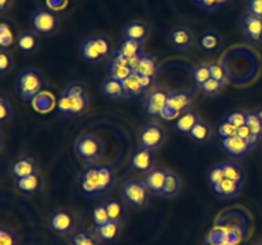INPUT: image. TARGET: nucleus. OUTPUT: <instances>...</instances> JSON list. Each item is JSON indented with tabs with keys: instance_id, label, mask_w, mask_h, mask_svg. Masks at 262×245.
I'll return each instance as SVG.
<instances>
[{
	"instance_id": "1",
	"label": "nucleus",
	"mask_w": 262,
	"mask_h": 245,
	"mask_svg": "<svg viewBox=\"0 0 262 245\" xmlns=\"http://www.w3.org/2000/svg\"><path fill=\"white\" fill-rule=\"evenodd\" d=\"M89 109L87 87L82 82H72L59 94L56 112L64 117L82 116Z\"/></svg>"
},
{
	"instance_id": "2",
	"label": "nucleus",
	"mask_w": 262,
	"mask_h": 245,
	"mask_svg": "<svg viewBox=\"0 0 262 245\" xmlns=\"http://www.w3.org/2000/svg\"><path fill=\"white\" fill-rule=\"evenodd\" d=\"M45 87V79L36 68L23 69L15 78V93L22 101H33Z\"/></svg>"
},
{
	"instance_id": "3",
	"label": "nucleus",
	"mask_w": 262,
	"mask_h": 245,
	"mask_svg": "<svg viewBox=\"0 0 262 245\" xmlns=\"http://www.w3.org/2000/svg\"><path fill=\"white\" fill-rule=\"evenodd\" d=\"M79 51L82 58L91 63H102L109 60L114 53L109 37L105 35H92L84 38L79 46Z\"/></svg>"
},
{
	"instance_id": "4",
	"label": "nucleus",
	"mask_w": 262,
	"mask_h": 245,
	"mask_svg": "<svg viewBox=\"0 0 262 245\" xmlns=\"http://www.w3.org/2000/svg\"><path fill=\"white\" fill-rule=\"evenodd\" d=\"M151 191L145 181L136 178H129L124 180L120 186V198L123 203L135 209H143L150 202Z\"/></svg>"
},
{
	"instance_id": "5",
	"label": "nucleus",
	"mask_w": 262,
	"mask_h": 245,
	"mask_svg": "<svg viewBox=\"0 0 262 245\" xmlns=\"http://www.w3.org/2000/svg\"><path fill=\"white\" fill-rule=\"evenodd\" d=\"M194 102V93L191 89H173L169 91L168 102L161 117L166 120L178 119L184 112L189 111Z\"/></svg>"
},
{
	"instance_id": "6",
	"label": "nucleus",
	"mask_w": 262,
	"mask_h": 245,
	"mask_svg": "<svg viewBox=\"0 0 262 245\" xmlns=\"http://www.w3.org/2000/svg\"><path fill=\"white\" fill-rule=\"evenodd\" d=\"M102 151H104V147H102L101 140L96 135L89 134V133L79 135L74 143L76 156L84 165H91L96 162L101 157Z\"/></svg>"
},
{
	"instance_id": "7",
	"label": "nucleus",
	"mask_w": 262,
	"mask_h": 245,
	"mask_svg": "<svg viewBox=\"0 0 262 245\" xmlns=\"http://www.w3.org/2000/svg\"><path fill=\"white\" fill-rule=\"evenodd\" d=\"M31 27L38 36H51L59 27V17L55 12L38 8L31 15Z\"/></svg>"
},
{
	"instance_id": "8",
	"label": "nucleus",
	"mask_w": 262,
	"mask_h": 245,
	"mask_svg": "<svg viewBox=\"0 0 262 245\" xmlns=\"http://www.w3.org/2000/svg\"><path fill=\"white\" fill-rule=\"evenodd\" d=\"M166 132L158 121H150L143 125L138 132V145L156 151L164 145Z\"/></svg>"
},
{
	"instance_id": "9",
	"label": "nucleus",
	"mask_w": 262,
	"mask_h": 245,
	"mask_svg": "<svg viewBox=\"0 0 262 245\" xmlns=\"http://www.w3.org/2000/svg\"><path fill=\"white\" fill-rule=\"evenodd\" d=\"M155 82L156 79L138 76L133 71L125 81H123L125 99H140V97L146 96L151 89L156 87Z\"/></svg>"
},
{
	"instance_id": "10",
	"label": "nucleus",
	"mask_w": 262,
	"mask_h": 245,
	"mask_svg": "<svg viewBox=\"0 0 262 245\" xmlns=\"http://www.w3.org/2000/svg\"><path fill=\"white\" fill-rule=\"evenodd\" d=\"M49 227L59 236H69L76 230L74 214L67 209H56L49 217Z\"/></svg>"
},
{
	"instance_id": "11",
	"label": "nucleus",
	"mask_w": 262,
	"mask_h": 245,
	"mask_svg": "<svg viewBox=\"0 0 262 245\" xmlns=\"http://www.w3.org/2000/svg\"><path fill=\"white\" fill-rule=\"evenodd\" d=\"M78 185L82 194L87 198H96L101 197L97 178V163L86 165L78 175Z\"/></svg>"
},
{
	"instance_id": "12",
	"label": "nucleus",
	"mask_w": 262,
	"mask_h": 245,
	"mask_svg": "<svg viewBox=\"0 0 262 245\" xmlns=\"http://www.w3.org/2000/svg\"><path fill=\"white\" fill-rule=\"evenodd\" d=\"M166 41L173 50L183 53L188 51L193 46L194 36L193 32L186 26H176L169 31Z\"/></svg>"
},
{
	"instance_id": "13",
	"label": "nucleus",
	"mask_w": 262,
	"mask_h": 245,
	"mask_svg": "<svg viewBox=\"0 0 262 245\" xmlns=\"http://www.w3.org/2000/svg\"><path fill=\"white\" fill-rule=\"evenodd\" d=\"M220 148L225 155L230 156L234 160H243L251 155L255 147L238 135L227 138V139H220Z\"/></svg>"
},
{
	"instance_id": "14",
	"label": "nucleus",
	"mask_w": 262,
	"mask_h": 245,
	"mask_svg": "<svg viewBox=\"0 0 262 245\" xmlns=\"http://www.w3.org/2000/svg\"><path fill=\"white\" fill-rule=\"evenodd\" d=\"M168 94L169 91L159 88V87L151 89L146 96L145 104H143V110H145L146 114L150 115L154 119L161 117V114H163L166 102H168Z\"/></svg>"
},
{
	"instance_id": "15",
	"label": "nucleus",
	"mask_w": 262,
	"mask_h": 245,
	"mask_svg": "<svg viewBox=\"0 0 262 245\" xmlns=\"http://www.w3.org/2000/svg\"><path fill=\"white\" fill-rule=\"evenodd\" d=\"M241 33L250 43L256 46L262 45V19L245 14L241 19Z\"/></svg>"
},
{
	"instance_id": "16",
	"label": "nucleus",
	"mask_w": 262,
	"mask_h": 245,
	"mask_svg": "<svg viewBox=\"0 0 262 245\" xmlns=\"http://www.w3.org/2000/svg\"><path fill=\"white\" fill-rule=\"evenodd\" d=\"M155 161L156 155L155 151L148 150V148H143L138 145L132 155V160H130V166L135 171L141 174H148L151 170L155 168Z\"/></svg>"
},
{
	"instance_id": "17",
	"label": "nucleus",
	"mask_w": 262,
	"mask_h": 245,
	"mask_svg": "<svg viewBox=\"0 0 262 245\" xmlns=\"http://www.w3.org/2000/svg\"><path fill=\"white\" fill-rule=\"evenodd\" d=\"M150 26L141 19H133L125 23L122 28V37L127 40L136 41V42L145 43L150 37Z\"/></svg>"
},
{
	"instance_id": "18",
	"label": "nucleus",
	"mask_w": 262,
	"mask_h": 245,
	"mask_svg": "<svg viewBox=\"0 0 262 245\" xmlns=\"http://www.w3.org/2000/svg\"><path fill=\"white\" fill-rule=\"evenodd\" d=\"M133 71L138 76L158 79V76L160 74V64L151 54L142 53L133 68Z\"/></svg>"
},
{
	"instance_id": "19",
	"label": "nucleus",
	"mask_w": 262,
	"mask_h": 245,
	"mask_svg": "<svg viewBox=\"0 0 262 245\" xmlns=\"http://www.w3.org/2000/svg\"><path fill=\"white\" fill-rule=\"evenodd\" d=\"M10 174L14 179H22L37 174V163L32 156H22L10 163Z\"/></svg>"
},
{
	"instance_id": "20",
	"label": "nucleus",
	"mask_w": 262,
	"mask_h": 245,
	"mask_svg": "<svg viewBox=\"0 0 262 245\" xmlns=\"http://www.w3.org/2000/svg\"><path fill=\"white\" fill-rule=\"evenodd\" d=\"M197 45H199L200 50H201L202 53L216 54L223 45L222 36H220L216 31H202L199 40H197Z\"/></svg>"
},
{
	"instance_id": "21",
	"label": "nucleus",
	"mask_w": 262,
	"mask_h": 245,
	"mask_svg": "<svg viewBox=\"0 0 262 245\" xmlns=\"http://www.w3.org/2000/svg\"><path fill=\"white\" fill-rule=\"evenodd\" d=\"M169 170H165L163 167H155L151 170L150 173L145 175V183L147 188L150 189L151 193L156 194V195L161 197L164 191V186H165L166 178H168Z\"/></svg>"
},
{
	"instance_id": "22",
	"label": "nucleus",
	"mask_w": 262,
	"mask_h": 245,
	"mask_svg": "<svg viewBox=\"0 0 262 245\" xmlns=\"http://www.w3.org/2000/svg\"><path fill=\"white\" fill-rule=\"evenodd\" d=\"M17 46L23 55L31 56L40 47V37L35 31H22L17 36Z\"/></svg>"
},
{
	"instance_id": "23",
	"label": "nucleus",
	"mask_w": 262,
	"mask_h": 245,
	"mask_svg": "<svg viewBox=\"0 0 262 245\" xmlns=\"http://www.w3.org/2000/svg\"><path fill=\"white\" fill-rule=\"evenodd\" d=\"M97 178H99V186L101 197L109 193L114 186L115 180V171L114 168L106 163H97Z\"/></svg>"
},
{
	"instance_id": "24",
	"label": "nucleus",
	"mask_w": 262,
	"mask_h": 245,
	"mask_svg": "<svg viewBox=\"0 0 262 245\" xmlns=\"http://www.w3.org/2000/svg\"><path fill=\"white\" fill-rule=\"evenodd\" d=\"M101 92L107 100H112V101H120V100L125 99L123 82L110 78V77H105V79L102 81Z\"/></svg>"
},
{
	"instance_id": "25",
	"label": "nucleus",
	"mask_w": 262,
	"mask_h": 245,
	"mask_svg": "<svg viewBox=\"0 0 262 245\" xmlns=\"http://www.w3.org/2000/svg\"><path fill=\"white\" fill-rule=\"evenodd\" d=\"M243 185L235 183V181L229 180V179H224L216 188L212 190V193L217 197L219 199H224V201H232V199L237 198L242 191Z\"/></svg>"
},
{
	"instance_id": "26",
	"label": "nucleus",
	"mask_w": 262,
	"mask_h": 245,
	"mask_svg": "<svg viewBox=\"0 0 262 245\" xmlns=\"http://www.w3.org/2000/svg\"><path fill=\"white\" fill-rule=\"evenodd\" d=\"M14 181L18 191L25 197L36 195L41 189V180L37 174L22 179H14Z\"/></svg>"
},
{
	"instance_id": "27",
	"label": "nucleus",
	"mask_w": 262,
	"mask_h": 245,
	"mask_svg": "<svg viewBox=\"0 0 262 245\" xmlns=\"http://www.w3.org/2000/svg\"><path fill=\"white\" fill-rule=\"evenodd\" d=\"M122 226L123 224H120V222L109 221L106 225L100 227V229L95 230V232H96V235L101 241L106 242V244H113V242H115L119 239L120 232H122Z\"/></svg>"
},
{
	"instance_id": "28",
	"label": "nucleus",
	"mask_w": 262,
	"mask_h": 245,
	"mask_svg": "<svg viewBox=\"0 0 262 245\" xmlns=\"http://www.w3.org/2000/svg\"><path fill=\"white\" fill-rule=\"evenodd\" d=\"M200 119H201V117L199 116V114L192 111V110L184 112L183 115H181V116L177 119V122H176L177 132H178L181 135H184V137H189L192 129H193L194 125L199 122Z\"/></svg>"
},
{
	"instance_id": "29",
	"label": "nucleus",
	"mask_w": 262,
	"mask_h": 245,
	"mask_svg": "<svg viewBox=\"0 0 262 245\" xmlns=\"http://www.w3.org/2000/svg\"><path fill=\"white\" fill-rule=\"evenodd\" d=\"M223 171H224L225 179L235 181V183L243 185L246 181V171L235 160H229L222 162Z\"/></svg>"
},
{
	"instance_id": "30",
	"label": "nucleus",
	"mask_w": 262,
	"mask_h": 245,
	"mask_svg": "<svg viewBox=\"0 0 262 245\" xmlns=\"http://www.w3.org/2000/svg\"><path fill=\"white\" fill-rule=\"evenodd\" d=\"M212 134H214V129H212L211 124L205 120L200 119L199 122L194 125V128L192 129L191 134H189V138L192 140H194L196 143H200V144H205V143L210 142V139L212 138Z\"/></svg>"
},
{
	"instance_id": "31",
	"label": "nucleus",
	"mask_w": 262,
	"mask_h": 245,
	"mask_svg": "<svg viewBox=\"0 0 262 245\" xmlns=\"http://www.w3.org/2000/svg\"><path fill=\"white\" fill-rule=\"evenodd\" d=\"M132 73L133 70L129 66L118 64L115 61L110 60V59L106 61V65H105V77H110V78H114L120 82L125 81Z\"/></svg>"
},
{
	"instance_id": "32",
	"label": "nucleus",
	"mask_w": 262,
	"mask_h": 245,
	"mask_svg": "<svg viewBox=\"0 0 262 245\" xmlns=\"http://www.w3.org/2000/svg\"><path fill=\"white\" fill-rule=\"evenodd\" d=\"M182 190V181L181 178L178 176V174L173 173V171H169L168 178H166L165 186H164L163 195L166 199H173L177 198L179 195Z\"/></svg>"
},
{
	"instance_id": "33",
	"label": "nucleus",
	"mask_w": 262,
	"mask_h": 245,
	"mask_svg": "<svg viewBox=\"0 0 262 245\" xmlns=\"http://www.w3.org/2000/svg\"><path fill=\"white\" fill-rule=\"evenodd\" d=\"M105 207H106L107 214H109L110 221L120 222L123 224L125 218V208L123 206L122 202L117 201V199H107L104 202Z\"/></svg>"
},
{
	"instance_id": "34",
	"label": "nucleus",
	"mask_w": 262,
	"mask_h": 245,
	"mask_svg": "<svg viewBox=\"0 0 262 245\" xmlns=\"http://www.w3.org/2000/svg\"><path fill=\"white\" fill-rule=\"evenodd\" d=\"M117 50H119L125 58L130 59L136 58V56H140L141 54L143 53L142 51V43L136 42V41L132 40H127V38H120L119 45H118Z\"/></svg>"
},
{
	"instance_id": "35",
	"label": "nucleus",
	"mask_w": 262,
	"mask_h": 245,
	"mask_svg": "<svg viewBox=\"0 0 262 245\" xmlns=\"http://www.w3.org/2000/svg\"><path fill=\"white\" fill-rule=\"evenodd\" d=\"M191 76H192V82H193V86L196 87V88L200 89V87H201L202 84L206 83V82L211 78L209 63L196 64V65L192 68Z\"/></svg>"
},
{
	"instance_id": "36",
	"label": "nucleus",
	"mask_w": 262,
	"mask_h": 245,
	"mask_svg": "<svg viewBox=\"0 0 262 245\" xmlns=\"http://www.w3.org/2000/svg\"><path fill=\"white\" fill-rule=\"evenodd\" d=\"M110 221L109 214H107L106 207H105V203H99L95 206L94 211H92V225H94V229L97 230L101 226L106 225L107 222Z\"/></svg>"
},
{
	"instance_id": "37",
	"label": "nucleus",
	"mask_w": 262,
	"mask_h": 245,
	"mask_svg": "<svg viewBox=\"0 0 262 245\" xmlns=\"http://www.w3.org/2000/svg\"><path fill=\"white\" fill-rule=\"evenodd\" d=\"M224 89H225V83H222V82L212 78H210L206 83H204L201 87H200V91H201L205 96H209V97L219 96V94H222L223 92H224Z\"/></svg>"
},
{
	"instance_id": "38",
	"label": "nucleus",
	"mask_w": 262,
	"mask_h": 245,
	"mask_svg": "<svg viewBox=\"0 0 262 245\" xmlns=\"http://www.w3.org/2000/svg\"><path fill=\"white\" fill-rule=\"evenodd\" d=\"M71 245H100V241L96 235L92 234L91 231L84 230V231L73 235L71 240Z\"/></svg>"
},
{
	"instance_id": "39",
	"label": "nucleus",
	"mask_w": 262,
	"mask_h": 245,
	"mask_svg": "<svg viewBox=\"0 0 262 245\" xmlns=\"http://www.w3.org/2000/svg\"><path fill=\"white\" fill-rule=\"evenodd\" d=\"M222 120L234 125V127L238 129V128L246 125V120H247V111H243V110H232V111H229L228 114H225Z\"/></svg>"
},
{
	"instance_id": "40",
	"label": "nucleus",
	"mask_w": 262,
	"mask_h": 245,
	"mask_svg": "<svg viewBox=\"0 0 262 245\" xmlns=\"http://www.w3.org/2000/svg\"><path fill=\"white\" fill-rule=\"evenodd\" d=\"M33 106H35V109L40 112L50 111L54 106L53 96H50V94L46 93V92H41V93L38 94V96H36L35 100H33Z\"/></svg>"
},
{
	"instance_id": "41",
	"label": "nucleus",
	"mask_w": 262,
	"mask_h": 245,
	"mask_svg": "<svg viewBox=\"0 0 262 245\" xmlns=\"http://www.w3.org/2000/svg\"><path fill=\"white\" fill-rule=\"evenodd\" d=\"M209 68L212 79H216V81L227 84L228 79H229V74H228L224 64L219 63V61H212V63H209Z\"/></svg>"
},
{
	"instance_id": "42",
	"label": "nucleus",
	"mask_w": 262,
	"mask_h": 245,
	"mask_svg": "<svg viewBox=\"0 0 262 245\" xmlns=\"http://www.w3.org/2000/svg\"><path fill=\"white\" fill-rule=\"evenodd\" d=\"M246 125L250 128L251 132L261 139L262 138V122L258 117L257 111H247V120H246Z\"/></svg>"
},
{
	"instance_id": "43",
	"label": "nucleus",
	"mask_w": 262,
	"mask_h": 245,
	"mask_svg": "<svg viewBox=\"0 0 262 245\" xmlns=\"http://www.w3.org/2000/svg\"><path fill=\"white\" fill-rule=\"evenodd\" d=\"M14 61H13V56L7 48H2L0 50V74L5 77L12 71Z\"/></svg>"
},
{
	"instance_id": "44",
	"label": "nucleus",
	"mask_w": 262,
	"mask_h": 245,
	"mask_svg": "<svg viewBox=\"0 0 262 245\" xmlns=\"http://www.w3.org/2000/svg\"><path fill=\"white\" fill-rule=\"evenodd\" d=\"M225 179L224 176V171H223L222 167V162L216 163L215 166H212V168L210 170L209 173V185L211 188V191L222 183L223 180Z\"/></svg>"
},
{
	"instance_id": "45",
	"label": "nucleus",
	"mask_w": 262,
	"mask_h": 245,
	"mask_svg": "<svg viewBox=\"0 0 262 245\" xmlns=\"http://www.w3.org/2000/svg\"><path fill=\"white\" fill-rule=\"evenodd\" d=\"M14 42V36H13L12 28L7 22L0 23V46L2 48L9 47Z\"/></svg>"
},
{
	"instance_id": "46",
	"label": "nucleus",
	"mask_w": 262,
	"mask_h": 245,
	"mask_svg": "<svg viewBox=\"0 0 262 245\" xmlns=\"http://www.w3.org/2000/svg\"><path fill=\"white\" fill-rule=\"evenodd\" d=\"M0 245H19L18 235L5 226L0 227Z\"/></svg>"
},
{
	"instance_id": "47",
	"label": "nucleus",
	"mask_w": 262,
	"mask_h": 245,
	"mask_svg": "<svg viewBox=\"0 0 262 245\" xmlns=\"http://www.w3.org/2000/svg\"><path fill=\"white\" fill-rule=\"evenodd\" d=\"M245 13L262 19V0H246Z\"/></svg>"
},
{
	"instance_id": "48",
	"label": "nucleus",
	"mask_w": 262,
	"mask_h": 245,
	"mask_svg": "<svg viewBox=\"0 0 262 245\" xmlns=\"http://www.w3.org/2000/svg\"><path fill=\"white\" fill-rule=\"evenodd\" d=\"M217 135H219L220 139H227V138L234 137V135H237V128L222 120L219 125H217Z\"/></svg>"
},
{
	"instance_id": "49",
	"label": "nucleus",
	"mask_w": 262,
	"mask_h": 245,
	"mask_svg": "<svg viewBox=\"0 0 262 245\" xmlns=\"http://www.w3.org/2000/svg\"><path fill=\"white\" fill-rule=\"evenodd\" d=\"M10 119H12V106H10L7 97L3 94L0 97V121H2V124H7Z\"/></svg>"
},
{
	"instance_id": "50",
	"label": "nucleus",
	"mask_w": 262,
	"mask_h": 245,
	"mask_svg": "<svg viewBox=\"0 0 262 245\" xmlns=\"http://www.w3.org/2000/svg\"><path fill=\"white\" fill-rule=\"evenodd\" d=\"M237 135L239 138H242L243 140H246V142H247V143L252 144L253 147H256V145H257V143L260 142V139H258V138L256 137V135L253 134L252 132H251L250 128H248L247 125H243V127L238 128V129H237Z\"/></svg>"
},
{
	"instance_id": "51",
	"label": "nucleus",
	"mask_w": 262,
	"mask_h": 245,
	"mask_svg": "<svg viewBox=\"0 0 262 245\" xmlns=\"http://www.w3.org/2000/svg\"><path fill=\"white\" fill-rule=\"evenodd\" d=\"M13 0H0V10L2 12H7L9 7L12 5Z\"/></svg>"
},
{
	"instance_id": "52",
	"label": "nucleus",
	"mask_w": 262,
	"mask_h": 245,
	"mask_svg": "<svg viewBox=\"0 0 262 245\" xmlns=\"http://www.w3.org/2000/svg\"><path fill=\"white\" fill-rule=\"evenodd\" d=\"M230 3V0H216V4H217V10L223 9L224 7H227L228 4Z\"/></svg>"
},
{
	"instance_id": "53",
	"label": "nucleus",
	"mask_w": 262,
	"mask_h": 245,
	"mask_svg": "<svg viewBox=\"0 0 262 245\" xmlns=\"http://www.w3.org/2000/svg\"><path fill=\"white\" fill-rule=\"evenodd\" d=\"M201 245H215V244H214V242H211V241H210V240H206V241H204V242H202Z\"/></svg>"
},
{
	"instance_id": "54",
	"label": "nucleus",
	"mask_w": 262,
	"mask_h": 245,
	"mask_svg": "<svg viewBox=\"0 0 262 245\" xmlns=\"http://www.w3.org/2000/svg\"><path fill=\"white\" fill-rule=\"evenodd\" d=\"M257 114H258V117H260V120H261V122H262V109L260 110V111H257Z\"/></svg>"
},
{
	"instance_id": "55",
	"label": "nucleus",
	"mask_w": 262,
	"mask_h": 245,
	"mask_svg": "<svg viewBox=\"0 0 262 245\" xmlns=\"http://www.w3.org/2000/svg\"><path fill=\"white\" fill-rule=\"evenodd\" d=\"M200 2V0H192V3H193V4L194 5H196L197 4V3H199Z\"/></svg>"
},
{
	"instance_id": "56",
	"label": "nucleus",
	"mask_w": 262,
	"mask_h": 245,
	"mask_svg": "<svg viewBox=\"0 0 262 245\" xmlns=\"http://www.w3.org/2000/svg\"><path fill=\"white\" fill-rule=\"evenodd\" d=\"M256 245H262V242H257V244H256Z\"/></svg>"
}]
</instances>
